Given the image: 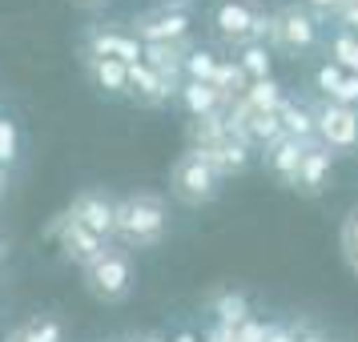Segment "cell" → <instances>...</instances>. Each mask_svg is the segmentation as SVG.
Returning <instances> with one entry per match:
<instances>
[{"label": "cell", "mask_w": 358, "mask_h": 342, "mask_svg": "<svg viewBox=\"0 0 358 342\" xmlns=\"http://www.w3.org/2000/svg\"><path fill=\"white\" fill-rule=\"evenodd\" d=\"M8 342H61V322L57 318H33L20 330H13Z\"/></svg>", "instance_id": "obj_20"}, {"label": "cell", "mask_w": 358, "mask_h": 342, "mask_svg": "<svg viewBox=\"0 0 358 342\" xmlns=\"http://www.w3.org/2000/svg\"><path fill=\"white\" fill-rule=\"evenodd\" d=\"M242 69L254 77V81H266V77H270V52L262 49V45H245L242 49Z\"/></svg>", "instance_id": "obj_24"}, {"label": "cell", "mask_w": 358, "mask_h": 342, "mask_svg": "<svg viewBox=\"0 0 358 342\" xmlns=\"http://www.w3.org/2000/svg\"><path fill=\"white\" fill-rule=\"evenodd\" d=\"M4 185H8V178H4V169H0V194H4Z\"/></svg>", "instance_id": "obj_30"}, {"label": "cell", "mask_w": 358, "mask_h": 342, "mask_svg": "<svg viewBox=\"0 0 358 342\" xmlns=\"http://www.w3.org/2000/svg\"><path fill=\"white\" fill-rule=\"evenodd\" d=\"M278 125H282L286 137H294V141L306 145L310 133H314V113L302 109V105H286V101H282V109H278Z\"/></svg>", "instance_id": "obj_16"}, {"label": "cell", "mask_w": 358, "mask_h": 342, "mask_svg": "<svg viewBox=\"0 0 358 342\" xmlns=\"http://www.w3.org/2000/svg\"><path fill=\"white\" fill-rule=\"evenodd\" d=\"M210 29L222 45L245 49V45H258L262 36H270V17L258 13L250 0H217L210 8Z\"/></svg>", "instance_id": "obj_4"}, {"label": "cell", "mask_w": 358, "mask_h": 342, "mask_svg": "<svg viewBox=\"0 0 358 342\" xmlns=\"http://www.w3.org/2000/svg\"><path fill=\"white\" fill-rule=\"evenodd\" d=\"M169 234V206L157 194H125L113 210V238L121 250H153Z\"/></svg>", "instance_id": "obj_1"}, {"label": "cell", "mask_w": 358, "mask_h": 342, "mask_svg": "<svg viewBox=\"0 0 358 342\" xmlns=\"http://www.w3.org/2000/svg\"><path fill=\"white\" fill-rule=\"evenodd\" d=\"M17 153H20V129H17V121L0 117V169L17 162Z\"/></svg>", "instance_id": "obj_21"}, {"label": "cell", "mask_w": 358, "mask_h": 342, "mask_svg": "<svg viewBox=\"0 0 358 342\" xmlns=\"http://www.w3.org/2000/svg\"><path fill=\"white\" fill-rule=\"evenodd\" d=\"M326 173H330V153L306 149V157H302V169H298V185H306L310 194H314V190H322Z\"/></svg>", "instance_id": "obj_18"}, {"label": "cell", "mask_w": 358, "mask_h": 342, "mask_svg": "<svg viewBox=\"0 0 358 342\" xmlns=\"http://www.w3.org/2000/svg\"><path fill=\"white\" fill-rule=\"evenodd\" d=\"M149 342H162V339H149Z\"/></svg>", "instance_id": "obj_31"}, {"label": "cell", "mask_w": 358, "mask_h": 342, "mask_svg": "<svg viewBox=\"0 0 358 342\" xmlns=\"http://www.w3.org/2000/svg\"><path fill=\"white\" fill-rule=\"evenodd\" d=\"M217 57H213L210 49H189L185 52V61H181V73H185V81H206L213 85V77H217Z\"/></svg>", "instance_id": "obj_17"}, {"label": "cell", "mask_w": 358, "mask_h": 342, "mask_svg": "<svg viewBox=\"0 0 358 342\" xmlns=\"http://www.w3.org/2000/svg\"><path fill=\"white\" fill-rule=\"evenodd\" d=\"M330 65H338L342 73H358V41L350 33L334 36V61Z\"/></svg>", "instance_id": "obj_22"}, {"label": "cell", "mask_w": 358, "mask_h": 342, "mask_svg": "<svg viewBox=\"0 0 358 342\" xmlns=\"http://www.w3.org/2000/svg\"><path fill=\"white\" fill-rule=\"evenodd\" d=\"M250 109H254V113H278V109H282V89H278L274 77L250 85Z\"/></svg>", "instance_id": "obj_19"}, {"label": "cell", "mask_w": 358, "mask_h": 342, "mask_svg": "<svg viewBox=\"0 0 358 342\" xmlns=\"http://www.w3.org/2000/svg\"><path fill=\"white\" fill-rule=\"evenodd\" d=\"M178 101L181 109L189 117H213V109H217V101H222V89L217 85H206V81H181L178 85Z\"/></svg>", "instance_id": "obj_15"}, {"label": "cell", "mask_w": 358, "mask_h": 342, "mask_svg": "<svg viewBox=\"0 0 358 342\" xmlns=\"http://www.w3.org/2000/svg\"><path fill=\"white\" fill-rule=\"evenodd\" d=\"M69 4H77V8H89V13H93V8H105L109 0H69Z\"/></svg>", "instance_id": "obj_29"}, {"label": "cell", "mask_w": 358, "mask_h": 342, "mask_svg": "<svg viewBox=\"0 0 358 342\" xmlns=\"http://www.w3.org/2000/svg\"><path fill=\"white\" fill-rule=\"evenodd\" d=\"M222 173L210 165V157L201 153V149H189V153H181L173 169H169V194L178 197L181 206H210L217 201L222 194Z\"/></svg>", "instance_id": "obj_3"}, {"label": "cell", "mask_w": 358, "mask_h": 342, "mask_svg": "<svg viewBox=\"0 0 358 342\" xmlns=\"http://www.w3.org/2000/svg\"><path fill=\"white\" fill-rule=\"evenodd\" d=\"M314 133H318L322 145H330V149H355L358 145V113H355V105L326 101L322 109L314 113Z\"/></svg>", "instance_id": "obj_7"}, {"label": "cell", "mask_w": 358, "mask_h": 342, "mask_svg": "<svg viewBox=\"0 0 358 342\" xmlns=\"http://www.w3.org/2000/svg\"><path fill=\"white\" fill-rule=\"evenodd\" d=\"M113 210H117V201L109 194H101V190H81V194L73 197V206H69V222H77V226L93 229L97 238L113 242Z\"/></svg>", "instance_id": "obj_8"}, {"label": "cell", "mask_w": 358, "mask_h": 342, "mask_svg": "<svg viewBox=\"0 0 358 342\" xmlns=\"http://www.w3.org/2000/svg\"><path fill=\"white\" fill-rule=\"evenodd\" d=\"M141 45H185L189 41V13H181V8H149L141 17L133 20L129 29Z\"/></svg>", "instance_id": "obj_6"}, {"label": "cell", "mask_w": 358, "mask_h": 342, "mask_svg": "<svg viewBox=\"0 0 358 342\" xmlns=\"http://www.w3.org/2000/svg\"><path fill=\"white\" fill-rule=\"evenodd\" d=\"M302 157H306V145L302 141H294V137H274L270 145H266V165H270V173L278 181H286V185H298V169H302Z\"/></svg>", "instance_id": "obj_11"}, {"label": "cell", "mask_w": 358, "mask_h": 342, "mask_svg": "<svg viewBox=\"0 0 358 342\" xmlns=\"http://www.w3.org/2000/svg\"><path fill=\"white\" fill-rule=\"evenodd\" d=\"M157 4H165V8H181V13H189L197 0H157Z\"/></svg>", "instance_id": "obj_28"}, {"label": "cell", "mask_w": 358, "mask_h": 342, "mask_svg": "<svg viewBox=\"0 0 358 342\" xmlns=\"http://www.w3.org/2000/svg\"><path fill=\"white\" fill-rule=\"evenodd\" d=\"M342 77H346V73H342L338 65H322V69H318V85H322V93L334 97V93H338V85H342Z\"/></svg>", "instance_id": "obj_25"}, {"label": "cell", "mask_w": 358, "mask_h": 342, "mask_svg": "<svg viewBox=\"0 0 358 342\" xmlns=\"http://www.w3.org/2000/svg\"><path fill=\"white\" fill-rule=\"evenodd\" d=\"M105 245H109V242L97 238L93 229H85V226H77V222H69V218H65V229H61V250H65L69 262H77V266L85 270V266L105 250Z\"/></svg>", "instance_id": "obj_13"}, {"label": "cell", "mask_w": 358, "mask_h": 342, "mask_svg": "<svg viewBox=\"0 0 358 342\" xmlns=\"http://www.w3.org/2000/svg\"><path fill=\"white\" fill-rule=\"evenodd\" d=\"M81 282H85V290H89V298H97V302H105V306L125 302V298L133 294V282H137L133 254L109 242L97 258L81 270Z\"/></svg>", "instance_id": "obj_2"}, {"label": "cell", "mask_w": 358, "mask_h": 342, "mask_svg": "<svg viewBox=\"0 0 358 342\" xmlns=\"http://www.w3.org/2000/svg\"><path fill=\"white\" fill-rule=\"evenodd\" d=\"M270 41H274L278 52L286 57H306L314 45H318V20L310 8L302 4H286L282 13L270 17Z\"/></svg>", "instance_id": "obj_5"}, {"label": "cell", "mask_w": 358, "mask_h": 342, "mask_svg": "<svg viewBox=\"0 0 358 342\" xmlns=\"http://www.w3.org/2000/svg\"><path fill=\"white\" fill-rule=\"evenodd\" d=\"M342 258L358 274V210H350L346 222H342Z\"/></svg>", "instance_id": "obj_23"}, {"label": "cell", "mask_w": 358, "mask_h": 342, "mask_svg": "<svg viewBox=\"0 0 358 342\" xmlns=\"http://www.w3.org/2000/svg\"><path fill=\"white\" fill-rule=\"evenodd\" d=\"M141 41L129 29H93L85 36L81 57H105V61H121V65H137L141 61Z\"/></svg>", "instance_id": "obj_9"}, {"label": "cell", "mask_w": 358, "mask_h": 342, "mask_svg": "<svg viewBox=\"0 0 358 342\" xmlns=\"http://www.w3.org/2000/svg\"><path fill=\"white\" fill-rule=\"evenodd\" d=\"M125 97H133L145 109H157V105L178 97V85L169 81V77H162L157 69H149L145 61H137V65H129V89H125Z\"/></svg>", "instance_id": "obj_10"}, {"label": "cell", "mask_w": 358, "mask_h": 342, "mask_svg": "<svg viewBox=\"0 0 358 342\" xmlns=\"http://www.w3.org/2000/svg\"><path fill=\"white\" fill-rule=\"evenodd\" d=\"M330 101H338V105L358 101V73H346V77H342V85H338V93H334Z\"/></svg>", "instance_id": "obj_26"}, {"label": "cell", "mask_w": 358, "mask_h": 342, "mask_svg": "<svg viewBox=\"0 0 358 342\" xmlns=\"http://www.w3.org/2000/svg\"><path fill=\"white\" fill-rule=\"evenodd\" d=\"M242 318V298H226L222 302V322H238Z\"/></svg>", "instance_id": "obj_27"}, {"label": "cell", "mask_w": 358, "mask_h": 342, "mask_svg": "<svg viewBox=\"0 0 358 342\" xmlns=\"http://www.w3.org/2000/svg\"><path fill=\"white\" fill-rule=\"evenodd\" d=\"M201 153L210 157V165L229 178V173H242L245 165H250V145H245L242 137H217L213 145H201Z\"/></svg>", "instance_id": "obj_14"}, {"label": "cell", "mask_w": 358, "mask_h": 342, "mask_svg": "<svg viewBox=\"0 0 358 342\" xmlns=\"http://www.w3.org/2000/svg\"><path fill=\"white\" fill-rule=\"evenodd\" d=\"M85 61V73H89V81L97 93L105 97H125V89H129V65H121V61H105V57H81Z\"/></svg>", "instance_id": "obj_12"}]
</instances>
